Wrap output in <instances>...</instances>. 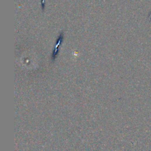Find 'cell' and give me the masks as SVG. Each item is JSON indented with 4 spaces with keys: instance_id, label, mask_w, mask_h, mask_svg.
<instances>
[{
    "instance_id": "cell-1",
    "label": "cell",
    "mask_w": 151,
    "mask_h": 151,
    "mask_svg": "<svg viewBox=\"0 0 151 151\" xmlns=\"http://www.w3.org/2000/svg\"><path fill=\"white\" fill-rule=\"evenodd\" d=\"M63 39H64L63 32L60 33V35L58 36V39L57 40V42H56V44H55V48H54V51H53V53L52 54L51 60H52L53 62L54 61V60L56 58V57H57V55H58V48L60 46V44H61V43L63 42Z\"/></svg>"
}]
</instances>
